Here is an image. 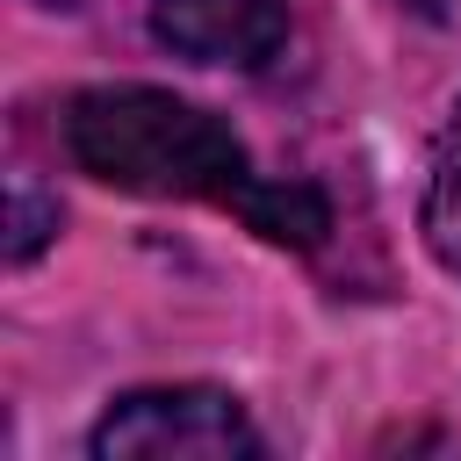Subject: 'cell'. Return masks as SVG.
Segmentation results:
<instances>
[{"label":"cell","mask_w":461,"mask_h":461,"mask_svg":"<svg viewBox=\"0 0 461 461\" xmlns=\"http://www.w3.org/2000/svg\"><path fill=\"white\" fill-rule=\"evenodd\" d=\"M65 151L122 194H158V202H216L238 209L259 238L310 252L331 230V209L303 180H259L238 130L166 86H86L65 108Z\"/></svg>","instance_id":"cell-1"},{"label":"cell","mask_w":461,"mask_h":461,"mask_svg":"<svg viewBox=\"0 0 461 461\" xmlns=\"http://www.w3.org/2000/svg\"><path fill=\"white\" fill-rule=\"evenodd\" d=\"M259 454V432L230 389L173 382V389H130L94 425V461H230Z\"/></svg>","instance_id":"cell-2"},{"label":"cell","mask_w":461,"mask_h":461,"mask_svg":"<svg viewBox=\"0 0 461 461\" xmlns=\"http://www.w3.org/2000/svg\"><path fill=\"white\" fill-rule=\"evenodd\" d=\"M151 36L173 58L259 72L288 43V0H151Z\"/></svg>","instance_id":"cell-3"},{"label":"cell","mask_w":461,"mask_h":461,"mask_svg":"<svg viewBox=\"0 0 461 461\" xmlns=\"http://www.w3.org/2000/svg\"><path fill=\"white\" fill-rule=\"evenodd\" d=\"M425 245H432V259L461 281V108H454V122L439 130V151H432V180H425Z\"/></svg>","instance_id":"cell-4"},{"label":"cell","mask_w":461,"mask_h":461,"mask_svg":"<svg viewBox=\"0 0 461 461\" xmlns=\"http://www.w3.org/2000/svg\"><path fill=\"white\" fill-rule=\"evenodd\" d=\"M58 230V202H43L36 194V180H14V238H7V259L14 267H29L36 252H43V238Z\"/></svg>","instance_id":"cell-5"},{"label":"cell","mask_w":461,"mask_h":461,"mask_svg":"<svg viewBox=\"0 0 461 461\" xmlns=\"http://www.w3.org/2000/svg\"><path fill=\"white\" fill-rule=\"evenodd\" d=\"M403 7H418V14H432V22L447 14V0H403Z\"/></svg>","instance_id":"cell-6"}]
</instances>
